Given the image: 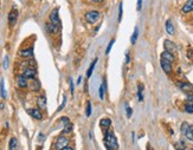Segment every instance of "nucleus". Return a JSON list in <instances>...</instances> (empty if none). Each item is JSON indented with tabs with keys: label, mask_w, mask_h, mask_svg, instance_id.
<instances>
[{
	"label": "nucleus",
	"mask_w": 193,
	"mask_h": 150,
	"mask_svg": "<svg viewBox=\"0 0 193 150\" xmlns=\"http://www.w3.org/2000/svg\"><path fill=\"white\" fill-rule=\"evenodd\" d=\"M16 80H17V85L19 86L20 89H25V88H27V86H29V82H27V79H26L23 75L17 76V77H16Z\"/></svg>",
	"instance_id": "obj_7"
},
{
	"label": "nucleus",
	"mask_w": 193,
	"mask_h": 150,
	"mask_svg": "<svg viewBox=\"0 0 193 150\" xmlns=\"http://www.w3.org/2000/svg\"><path fill=\"white\" fill-rule=\"evenodd\" d=\"M185 111L187 113H193V103H187L186 105H185Z\"/></svg>",
	"instance_id": "obj_26"
},
{
	"label": "nucleus",
	"mask_w": 193,
	"mask_h": 150,
	"mask_svg": "<svg viewBox=\"0 0 193 150\" xmlns=\"http://www.w3.org/2000/svg\"><path fill=\"white\" fill-rule=\"evenodd\" d=\"M142 90H143V85L142 84H139L137 86V97H139V100H142L143 97H142Z\"/></svg>",
	"instance_id": "obj_25"
},
{
	"label": "nucleus",
	"mask_w": 193,
	"mask_h": 150,
	"mask_svg": "<svg viewBox=\"0 0 193 150\" xmlns=\"http://www.w3.org/2000/svg\"><path fill=\"white\" fill-rule=\"evenodd\" d=\"M164 46H165V51H167V52L174 53L176 51V45L171 40H165L164 41Z\"/></svg>",
	"instance_id": "obj_8"
},
{
	"label": "nucleus",
	"mask_w": 193,
	"mask_h": 150,
	"mask_svg": "<svg viewBox=\"0 0 193 150\" xmlns=\"http://www.w3.org/2000/svg\"><path fill=\"white\" fill-rule=\"evenodd\" d=\"M186 98H187V100H188V102H191V103H193V94H187V97H186Z\"/></svg>",
	"instance_id": "obj_38"
},
{
	"label": "nucleus",
	"mask_w": 193,
	"mask_h": 150,
	"mask_svg": "<svg viewBox=\"0 0 193 150\" xmlns=\"http://www.w3.org/2000/svg\"><path fill=\"white\" fill-rule=\"evenodd\" d=\"M69 142H70V140H69L68 137H65V136H59L57 138V141H56V143H55V148L57 150H63L65 147H68Z\"/></svg>",
	"instance_id": "obj_3"
},
{
	"label": "nucleus",
	"mask_w": 193,
	"mask_h": 150,
	"mask_svg": "<svg viewBox=\"0 0 193 150\" xmlns=\"http://www.w3.org/2000/svg\"><path fill=\"white\" fill-rule=\"evenodd\" d=\"M60 121L63 122V124H64V125L69 123V118H68V117H62V118H60Z\"/></svg>",
	"instance_id": "obj_35"
},
{
	"label": "nucleus",
	"mask_w": 193,
	"mask_h": 150,
	"mask_svg": "<svg viewBox=\"0 0 193 150\" xmlns=\"http://www.w3.org/2000/svg\"><path fill=\"white\" fill-rule=\"evenodd\" d=\"M104 146L107 147L108 150H117L118 149V143L116 140V136L114 135L113 131H107L104 132Z\"/></svg>",
	"instance_id": "obj_1"
},
{
	"label": "nucleus",
	"mask_w": 193,
	"mask_h": 150,
	"mask_svg": "<svg viewBox=\"0 0 193 150\" xmlns=\"http://www.w3.org/2000/svg\"><path fill=\"white\" fill-rule=\"evenodd\" d=\"M65 100H66V98H64V100H63V104H62V105H60V106L58 108V111H60V110H62V109L64 108V105H65Z\"/></svg>",
	"instance_id": "obj_40"
},
{
	"label": "nucleus",
	"mask_w": 193,
	"mask_h": 150,
	"mask_svg": "<svg viewBox=\"0 0 193 150\" xmlns=\"http://www.w3.org/2000/svg\"><path fill=\"white\" fill-rule=\"evenodd\" d=\"M85 115H87V117H89V116L91 115V103H90V102H88V103H87V109H85Z\"/></svg>",
	"instance_id": "obj_30"
},
{
	"label": "nucleus",
	"mask_w": 193,
	"mask_h": 150,
	"mask_svg": "<svg viewBox=\"0 0 193 150\" xmlns=\"http://www.w3.org/2000/svg\"><path fill=\"white\" fill-rule=\"evenodd\" d=\"M110 125H112V121L109 118H102L100 121V127L103 128V129H108Z\"/></svg>",
	"instance_id": "obj_18"
},
{
	"label": "nucleus",
	"mask_w": 193,
	"mask_h": 150,
	"mask_svg": "<svg viewBox=\"0 0 193 150\" xmlns=\"http://www.w3.org/2000/svg\"><path fill=\"white\" fill-rule=\"evenodd\" d=\"M166 31H167V33L171 34V36H173L174 32H175V31H174V26L171 20H167V21H166Z\"/></svg>",
	"instance_id": "obj_19"
},
{
	"label": "nucleus",
	"mask_w": 193,
	"mask_h": 150,
	"mask_svg": "<svg viewBox=\"0 0 193 150\" xmlns=\"http://www.w3.org/2000/svg\"><path fill=\"white\" fill-rule=\"evenodd\" d=\"M129 60H130V56H129V52L127 51L126 52V63H129Z\"/></svg>",
	"instance_id": "obj_39"
},
{
	"label": "nucleus",
	"mask_w": 193,
	"mask_h": 150,
	"mask_svg": "<svg viewBox=\"0 0 193 150\" xmlns=\"http://www.w3.org/2000/svg\"><path fill=\"white\" fill-rule=\"evenodd\" d=\"M176 85L185 92H190V91H193V85L190 84V83H182V82H178Z\"/></svg>",
	"instance_id": "obj_13"
},
{
	"label": "nucleus",
	"mask_w": 193,
	"mask_h": 150,
	"mask_svg": "<svg viewBox=\"0 0 193 150\" xmlns=\"http://www.w3.org/2000/svg\"><path fill=\"white\" fill-rule=\"evenodd\" d=\"M161 59H165V60H167V62H170V63H172L174 62V56L173 53H171V52H167V51H164L162 53H161Z\"/></svg>",
	"instance_id": "obj_17"
},
{
	"label": "nucleus",
	"mask_w": 193,
	"mask_h": 150,
	"mask_svg": "<svg viewBox=\"0 0 193 150\" xmlns=\"http://www.w3.org/2000/svg\"><path fill=\"white\" fill-rule=\"evenodd\" d=\"M122 2H120V6H118V21L122 20Z\"/></svg>",
	"instance_id": "obj_32"
},
{
	"label": "nucleus",
	"mask_w": 193,
	"mask_h": 150,
	"mask_svg": "<svg viewBox=\"0 0 193 150\" xmlns=\"http://www.w3.org/2000/svg\"><path fill=\"white\" fill-rule=\"evenodd\" d=\"M70 90H71V94H74V91H75V85H74V83H72V80L70 79Z\"/></svg>",
	"instance_id": "obj_37"
},
{
	"label": "nucleus",
	"mask_w": 193,
	"mask_h": 150,
	"mask_svg": "<svg viewBox=\"0 0 193 150\" xmlns=\"http://www.w3.org/2000/svg\"><path fill=\"white\" fill-rule=\"evenodd\" d=\"M185 136H186V138H187V140L193 141V128H192V127H191V128L187 130V132L185 134Z\"/></svg>",
	"instance_id": "obj_27"
},
{
	"label": "nucleus",
	"mask_w": 193,
	"mask_h": 150,
	"mask_svg": "<svg viewBox=\"0 0 193 150\" xmlns=\"http://www.w3.org/2000/svg\"><path fill=\"white\" fill-rule=\"evenodd\" d=\"M101 18V14H100V12H97V11H89V12H87L85 14H84V19L87 20V22H89V24H95L97 22L98 20Z\"/></svg>",
	"instance_id": "obj_2"
},
{
	"label": "nucleus",
	"mask_w": 193,
	"mask_h": 150,
	"mask_svg": "<svg viewBox=\"0 0 193 150\" xmlns=\"http://www.w3.org/2000/svg\"><path fill=\"white\" fill-rule=\"evenodd\" d=\"M72 129H74V125H72V123H68V124H65L64 125V129H63V132L64 134H70V132L72 131Z\"/></svg>",
	"instance_id": "obj_22"
},
{
	"label": "nucleus",
	"mask_w": 193,
	"mask_h": 150,
	"mask_svg": "<svg viewBox=\"0 0 193 150\" xmlns=\"http://www.w3.org/2000/svg\"><path fill=\"white\" fill-rule=\"evenodd\" d=\"M93 2H102V1H104V0H91Z\"/></svg>",
	"instance_id": "obj_42"
},
{
	"label": "nucleus",
	"mask_w": 193,
	"mask_h": 150,
	"mask_svg": "<svg viewBox=\"0 0 193 150\" xmlns=\"http://www.w3.org/2000/svg\"><path fill=\"white\" fill-rule=\"evenodd\" d=\"M27 112H29V115H30L31 117H33V118L37 119V121L43 119V112H41L40 109H35V108H32V109H29Z\"/></svg>",
	"instance_id": "obj_6"
},
{
	"label": "nucleus",
	"mask_w": 193,
	"mask_h": 150,
	"mask_svg": "<svg viewBox=\"0 0 193 150\" xmlns=\"http://www.w3.org/2000/svg\"><path fill=\"white\" fill-rule=\"evenodd\" d=\"M21 75L24 76L26 79H36V76H37V71L35 68H25L23 74Z\"/></svg>",
	"instance_id": "obj_4"
},
{
	"label": "nucleus",
	"mask_w": 193,
	"mask_h": 150,
	"mask_svg": "<svg viewBox=\"0 0 193 150\" xmlns=\"http://www.w3.org/2000/svg\"><path fill=\"white\" fill-rule=\"evenodd\" d=\"M63 150H74V149H72V148H70V147H65Z\"/></svg>",
	"instance_id": "obj_43"
},
{
	"label": "nucleus",
	"mask_w": 193,
	"mask_h": 150,
	"mask_svg": "<svg viewBox=\"0 0 193 150\" xmlns=\"http://www.w3.org/2000/svg\"><path fill=\"white\" fill-rule=\"evenodd\" d=\"M17 147H18V141L16 137H12L10 140V144H8V148L10 150H17Z\"/></svg>",
	"instance_id": "obj_20"
},
{
	"label": "nucleus",
	"mask_w": 193,
	"mask_h": 150,
	"mask_svg": "<svg viewBox=\"0 0 193 150\" xmlns=\"http://www.w3.org/2000/svg\"><path fill=\"white\" fill-rule=\"evenodd\" d=\"M182 12L184 13L193 12V0H187L186 1V4L182 6Z\"/></svg>",
	"instance_id": "obj_15"
},
{
	"label": "nucleus",
	"mask_w": 193,
	"mask_h": 150,
	"mask_svg": "<svg viewBox=\"0 0 193 150\" xmlns=\"http://www.w3.org/2000/svg\"><path fill=\"white\" fill-rule=\"evenodd\" d=\"M114 43H115V39H113V40L108 44V47H107V50H106V53H107V55H109V52H110V50H112V47H113Z\"/></svg>",
	"instance_id": "obj_31"
},
{
	"label": "nucleus",
	"mask_w": 193,
	"mask_h": 150,
	"mask_svg": "<svg viewBox=\"0 0 193 150\" xmlns=\"http://www.w3.org/2000/svg\"><path fill=\"white\" fill-rule=\"evenodd\" d=\"M17 18H18V11L16 8L11 10V12L8 13V24H10V26H13L16 24Z\"/></svg>",
	"instance_id": "obj_9"
},
{
	"label": "nucleus",
	"mask_w": 193,
	"mask_h": 150,
	"mask_svg": "<svg viewBox=\"0 0 193 150\" xmlns=\"http://www.w3.org/2000/svg\"><path fill=\"white\" fill-rule=\"evenodd\" d=\"M8 68V57L6 56L4 58V69H7Z\"/></svg>",
	"instance_id": "obj_33"
},
{
	"label": "nucleus",
	"mask_w": 193,
	"mask_h": 150,
	"mask_svg": "<svg viewBox=\"0 0 193 150\" xmlns=\"http://www.w3.org/2000/svg\"><path fill=\"white\" fill-rule=\"evenodd\" d=\"M37 105H38V109H40V110H44L46 108V97L44 94L39 96L37 98Z\"/></svg>",
	"instance_id": "obj_14"
},
{
	"label": "nucleus",
	"mask_w": 193,
	"mask_h": 150,
	"mask_svg": "<svg viewBox=\"0 0 193 150\" xmlns=\"http://www.w3.org/2000/svg\"><path fill=\"white\" fill-rule=\"evenodd\" d=\"M2 108H4V103H1V104H0V109H2Z\"/></svg>",
	"instance_id": "obj_44"
},
{
	"label": "nucleus",
	"mask_w": 193,
	"mask_h": 150,
	"mask_svg": "<svg viewBox=\"0 0 193 150\" xmlns=\"http://www.w3.org/2000/svg\"><path fill=\"white\" fill-rule=\"evenodd\" d=\"M19 56L23 58H26V59H31L33 57V47H29V49H25V50H20L19 51Z\"/></svg>",
	"instance_id": "obj_10"
},
{
	"label": "nucleus",
	"mask_w": 193,
	"mask_h": 150,
	"mask_svg": "<svg viewBox=\"0 0 193 150\" xmlns=\"http://www.w3.org/2000/svg\"><path fill=\"white\" fill-rule=\"evenodd\" d=\"M141 7H142V0H137V6H136V10H137V11H141Z\"/></svg>",
	"instance_id": "obj_34"
},
{
	"label": "nucleus",
	"mask_w": 193,
	"mask_h": 150,
	"mask_svg": "<svg viewBox=\"0 0 193 150\" xmlns=\"http://www.w3.org/2000/svg\"><path fill=\"white\" fill-rule=\"evenodd\" d=\"M137 36H139V30H137V27H135V30H134V33H133V36H132V39H130L132 44H135V43H136Z\"/></svg>",
	"instance_id": "obj_29"
},
{
	"label": "nucleus",
	"mask_w": 193,
	"mask_h": 150,
	"mask_svg": "<svg viewBox=\"0 0 193 150\" xmlns=\"http://www.w3.org/2000/svg\"><path fill=\"white\" fill-rule=\"evenodd\" d=\"M50 22L60 28V19H59V16H58V8H55L50 13Z\"/></svg>",
	"instance_id": "obj_5"
},
{
	"label": "nucleus",
	"mask_w": 193,
	"mask_h": 150,
	"mask_svg": "<svg viewBox=\"0 0 193 150\" xmlns=\"http://www.w3.org/2000/svg\"><path fill=\"white\" fill-rule=\"evenodd\" d=\"M0 92H1V97L6 98V91H5V82L4 79L0 80Z\"/></svg>",
	"instance_id": "obj_23"
},
{
	"label": "nucleus",
	"mask_w": 193,
	"mask_h": 150,
	"mask_svg": "<svg viewBox=\"0 0 193 150\" xmlns=\"http://www.w3.org/2000/svg\"><path fill=\"white\" fill-rule=\"evenodd\" d=\"M126 109H127V117H130V116H132V109H130L128 105L126 106Z\"/></svg>",
	"instance_id": "obj_36"
},
{
	"label": "nucleus",
	"mask_w": 193,
	"mask_h": 150,
	"mask_svg": "<svg viewBox=\"0 0 193 150\" xmlns=\"http://www.w3.org/2000/svg\"><path fill=\"white\" fill-rule=\"evenodd\" d=\"M46 30H47V32H49V33H51V34H56L57 32L60 31V28H59V27L55 26V25H52L51 22H47V24H46Z\"/></svg>",
	"instance_id": "obj_16"
},
{
	"label": "nucleus",
	"mask_w": 193,
	"mask_h": 150,
	"mask_svg": "<svg viewBox=\"0 0 193 150\" xmlns=\"http://www.w3.org/2000/svg\"><path fill=\"white\" fill-rule=\"evenodd\" d=\"M81 82H82V77L79 76V77H78V79H77V85H79V84H81Z\"/></svg>",
	"instance_id": "obj_41"
},
{
	"label": "nucleus",
	"mask_w": 193,
	"mask_h": 150,
	"mask_svg": "<svg viewBox=\"0 0 193 150\" xmlns=\"http://www.w3.org/2000/svg\"><path fill=\"white\" fill-rule=\"evenodd\" d=\"M190 128H191V127H190V124H188V123H186V122H184V123H182V125H181V132L185 135Z\"/></svg>",
	"instance_id": "obj_28"
},
{
	"label": "nucleus",
	"mask_w": 193,
	"mask_h": 150,
	"mask_svg": "<svg viewBox=\"0 0 193 150\" xmlns=\"http://www.w3.org/2000/svg\"><path fill=\"white\" fill-rule=\"evenodd\" d=\"M96 63H97V58H95V59H94V62L90 64V66H89L88 71H87V77H88V78H90V77H91V75H93V71H94V69H95V65H96Z\"/></svg>",
	"instance_id": "obj_21"
},
{
	"label": "nucleus",
	"mask_w": 193,
	"mask_h": 150,
	"mask_svg": "<svg viewBox=\"0 0 193 150\" xmlns=\"http://www.w3.org/2000/svg\"><path fill=\"white\" fill-rule=\"evenodd\" d=\"M104 91H106V89H104V85H103V83H102V84L100 85V88H98V96H100L101 99L104 98Z\"/></svg>",
	"instance_id": "obj_24"
},
{
	"label": "nucleus",
	"mask_w": 193,
	"mask_h": 150,
	"mask_svg": "<svg viewBox=\"0 0 193 150\" xmlns=\"http://www.w3.org/2000/svg\"><path fill=\"white\" fill-rule=\"evenodd\" d=\"M27 88H30V90H31V91L37 92V91L40 90L41 85H40V83H39L37 79H31V80H30V83H29V86H27Z\"/></svg>",
	"instance_id": "obj_12"
},
{
	"label": "nucleus",
	"mask_w": 193,
	"mask_h": 150,
	"mask_svg": "<svg viewBox=\"0 0 193 150\" xmlns=\"http://www.w3.org/2000/svg\"><path fill=\"white\" fill-rule=\"evenodd\" d=\"M160 65H161L162 70H164L167 75L172 74V65H171L170 62H167V60H165V59H161V60H160Z\"/></svg>",
	"instance_id": "obj_11"
}]
</instances>
